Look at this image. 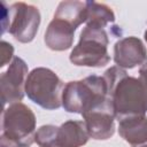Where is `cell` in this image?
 Returning a JSON list of instances; mask_svg holds the SVG:
<instances>
[{
    "instance_id": "obj_1",
    "label": "cell",
    "mask_w": 147,
    "mask_h": 147,
    "mask_svg": "<svg viewBox=\"0 0 147 147\" xmlns=\"http://www.w3.org/2000/svg\"><path fill=\"white\" fill-rule=\"evenodd\" d=\"M105 78L91 76L82 82H70L63 91V106L68 111L85 114L102 105L109 98Z\"/></svg>"
},
{
    "instance_id": "obj_2",
    "label": "cell",
    "mask_w": 147,
    "mask_h": 147,
    "mask_svg": "<svg viewBox=\"0 0 147 147\" xmlns=\"http://www.w3.org/2000/svg\"><path fill=\"white\" fill-rule=\"evenodd\" d=\"M107 37L103 30L90 24L83 32L80 41L72 51L70 60L78 65H105L109 61Z\"/></svg>"
},
{
    "instance_id": "obj_3",
    "label": "cell",
    "mask_w": 147,
    "mask_h": 147,
    "mask_svg": "<svg viewBox=\"0 0 147 147\" xmlns=\"http://www.w3.org/2000/svg\"><path fill=\"white\" fill-rule=\"evenodd\" d=\"M114 111L119 114L145 113L147 110V87L136 78H125L109 90Z\"/></svg>"
},
{
    "instance_id": "obj_4",
    "label": "cell",
    "mask_w": 147,
    "mask_h": 147,
    "mask_svg": "<svg viewBox=\"0 0 147 147\" xmlns=\"http://www.w3.org/2000/svg\"><path fill=\"white\" fill-rule=\"evenodd\" d=\"M62 82L48 69H36L26 83V93L36 103L44 108L54 109L61 106L60 88Z\"/></svg>"
},
{
    "instance_id": "obj_5",
    "label": "cell",
    "mask_w": 147,
    "mask_h": 147,
    "mask_svg": "<svg viewBox=\"0 0 147 147\" xmlns=\"http://www.w3.org/2000/svg\"><path fill=\"white\" fill-rule=\"evenodd\" d=\"M57 144L60 147H78L87 140L83 122H67L57 130Z\"/></svg>"
},
{
    "instance_id": "obj_6",
    "label": "cell",
    "mask_w": 147,
    "mask_h": 147,
    "mask_svg": "<svg viewBox=\"0 0 147 147\" xmlns=\"http://www.w3.org/2000/svg\"><path fill=\"white\" fill-rule=\"evenodd\" d=\"M115 61L123 67H127V61H129V54H133L141 61L145 59V49L140 40L136 38H130V39H124L119 42L116 44L115 47Z\"/></svg>"
},
{
    "instance_id": "obj_7",
    "label": "cell",
    "mask_w": 147,
    "mask_h": 147,
    "mask_svg": "<svg viewBox=\"0 0 147 147\" xmlns=\"http://www.w3.org/2000/svg\"><path fill=\"white\" fill-rule=\"evenodd\" d=\"M125 123H127L130 126H132L136 130L122 127L119 126L121 134L131 144H137L145 141L147 139V118L145 117H137V118H125L123 119Z\"/></svg>"
},
{
    "instance_id": "obj_8",
    "label": "cell",
    "mask_w": 147,
    "mask_h": 147,
    "mask_svg": "<svg viewBox=\"0 0 147 147\" xmlns=\"http://www.w3.org/2000/svg\"><path fill=\"white\" fill-rule=\"evenodd\" d=\"M57 127L47 125V126H42L40 127V130L38 131V134L36 136V140L38 141V144L41 147H60L57 144L56 138V133H57Z\"/></svg>"
},
{
    "instance_id": "obj_9",
    "label": "cell",
    "mask_w": 147,
    "mask_h": 147,
    "mask_svg": "<svg viewBox=\"0 0 147 147\" xmlns=\"http://www.w3.org/2000/svg\"><path fill=\"white\" fill-rule=\"evenodd\" d=\"M146 39H147V31H146Z\"/></svg>"
}]
</instances>
